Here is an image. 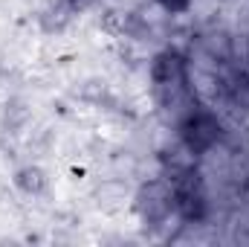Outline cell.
Segmentation results:
<instances>
[{
    "instance_id": "6da1fadb",
    "label": "cell",
    "mask_w": 249,
    "mask_h": 247,
    "mask_svg": "<svg viewBox=\"0 0 249 247\" xmlns=\"http://www.w3.org/2000/svg\"><path fill=\"white\" fill-rule=\"evenodd\" d=\"M148 82H151V96H154L160 114L165 120H171V125L177 123L191 105L200 102L194 79H191V62L177 47H162L151 59Z\"/></svg>"
},
{
    "instance_id": "7a4b0ae2",
    "label": "cell",
    "mask_w": 249,
    "mask_h": 247,
    "mask_svg": "<svg viewBox=\"0 0 249 247\" xmlns=\"http://www.w3.org/2000/svg\"><path fill=\"white\" fill-rule=\"evenodd\" d=\"M174 134H177V145H183L197 160V157L209 154L212 148H217V143L226 134V125H223L220 114L214 108L197 102L174 123Z\"/></svg>"
},
{
    "instance_id": "3957f363",
    "label": "cell",
    "mask_w": 249,
    "mask_h": 247,
    "mask_svg": "<svg viewBox=\"0 0 249 247\" xmlns=\"http://www.w3.org/2000/svg\"><path fill=\"white\" fill-rule=\"evenodd\" d=\"M171 184V195H174V215L186 224H200L209 215V192H206V181L203 172L197 169V163L191 160L186 166L174 169V172H162Z\"/></svg>"
},
{
    "instance_id": "277c9868",
    "label": "cell",
    "mask_w": 249,
    "mask_h": 247,
    "mask_svg": "<svg viewBox=\"0 0 249 247\" xmlns=\"http://www.w3.org/2000/svg\"><path fill=\"white\" fill-rule=\"evenodd\" d=\"M130 206L145 227H162L174 215V195L168 178H148L130 195Z\"/></svg>"
},
{
    "instance_id": "5b68a950",
    "label": "cell",
    "mask_w": 249,
    "mask_h": 247,
    "mask_svg": "<svg viewBox=\"0 0 249 247\" xmlns=\"http://www.w3.org/2000/svg\"><path fill=\"white\" fill-rule=\"evenodd\" d=\"M81 12L75 9L72 0H44L38 9V26L47 35H61L64 29H70V23L78 18Z\"/></svg>"
},
{
    "instance_id": "8992f818",
    "label": "cell",
    "mask_w": 249,
    "mask_h": 247,
    "mask_svg": "<svg viewBox=\"0 0 249 247\" xmlns=\"http://www.w3.org/2000/svg\"><path fill=\"white\" fill-rule=\"evenodd\" d=\"M12 184H15V189H18L20 195L38 198V195H44V192L50 189V178H47V172H44L38 163H26V166H20V169L15 172Z\"/></svg>"
},
{
    "instance_id": "52a82bcc",
    "label": "cell",
    "mask_w": 249,
    "mask_h": 247,
    "mask_svg": "<svg viewBox=\"0 0 249 247\" xmlns=\"http://www.w3.org/2000/svg\"><path fill=\"white\" fill-rule=\"evenodd\" d=\"M165 15H186L188 9L194 6V0H154Z\"/></svg>"
}]
</instances>
